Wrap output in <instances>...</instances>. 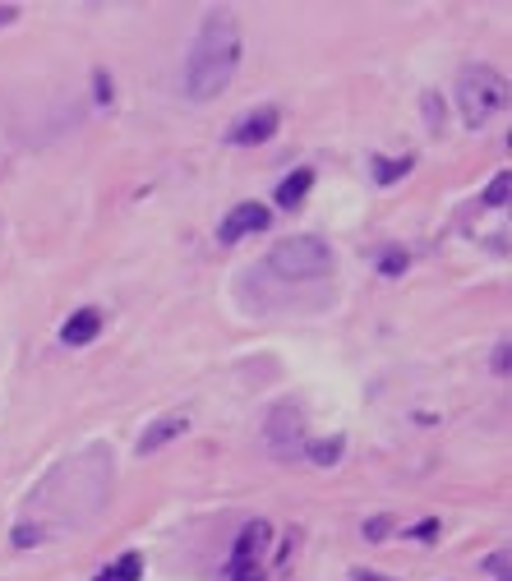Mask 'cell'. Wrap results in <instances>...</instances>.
I'll return each mask as SVG.
<instances>
[{"instance_id":"cell-1","label":"cell","mask_w":512,"mask_h":581,"mask_svg":"<svg viewBox=\"0 0 512 581\" xmlns=\"http://www.w3.org/2000/svg\"><path fill=\"white\" fill-rule=\"evenodd\" d=\"M240 70V24L231 10H213L199 24L185 56V93L194 102H213L217 93H227V83Z\"/></svg>"},{"instance_id":"cell-19","label":"cell","mask_w":512,"mask_h":581,"mask_svg":"<svg viewBox=\"0 0 512 581\" xmlns=\"http://www.w3.org/2000/svg\"><path fill=\"white\" fill-rule=\"evenodd\" d=\"M402 254H383V273H402Z\"/></svg>"},{"instance_id":"cell-12","label":"cell","mask_w":512,"mask_h":581,"mask_svg":"<svg viewBox=\"0 0 512 581\" xmlns=\"http://www.w3.org/2000/svg\"><path fill=\"white\" fill-rule=\"evenodd\" d=\"M342 452H346V439H342V434H333V439L310 443V448H305V457H310L314 466H333L337 457H342Z\"/></svg>"},{"instance_id":"cell-2","label":"cell","mask_w":512,"mask_h":581,"mask_svg":"<svg viewBox=\"0 0 512 581\" xmlns=\"http://www.w3.org/2000/svg\"><path fill=\"white\" fill-rule=\"evenodd\" d=\"M503 102H508V79L494 65L462 70V79H457V107H462V120L471 130H485L489 120L503 111Z\"/></svg>"},{"instance_id":"cell-10","label":"cell","mask_w":512,"mask_h":581,"mask_svg":"<svg viewBox=\"0 0 512 581\" xmlns=\"http://www.w3.org/2000/svg\"><path fill=\"white\" fill-rule=\"evenodd\" d=\"M139 572H143V558L139 554H120L116 563H107V568L97 572L93 581H139Z\"/></svg>"},{"instance_id":"cell-5","label":"cell","mask_w":512,"mask_h":581,"mask_svg":"<svg viewBox=\"0 0 512 581\" xmlns=\"http://www.w3.org/2000/svg\"><path fill=\"white\" fill-rule=\"evenodd\" d=\"M268 222H273V213H268L263 203H236V208L222 217V226H217V240L231 245V240L250 236V231H268Z\"/></svg>"},{"instance_id":"cell-18","label":"cell","mask_w":512,"mask_h":581,"mask_svg":"<svg viewBox=\"0 0 512 581\" xmlns=\"http://www.w3.org/2000/svg\"><path fill=\"white\" fill-rule=\"evenodd\" d=\"M227 581H268V572H263V568H245V572H236V577H227Z\"/></svg>"},{"instance_id":"cell-13","label":"cell","mask_w":512,"mask_h":581,"mask_svg":"<svg viewBox=\"0 0 512 581\" xmlns=\"http://www.w3.org/2000/svg\"><path fill=\"white\" fill-rule=\"evenodd\" d=\"M508 190H512V180H508V171H499V176L489 180V190H485V208H503V203H508Z\"/></svg>"},{"instance_id":"cell-9","label":"cell","mask_w":512,"mask_h":581,"mask_svg":"<svg viewBox=\"0 0 512 581\" xmlns=\"http://www.w3.org/2000/svg\"><path fill=\"white\" fill-rule=\"evenodd\" d=\"M310 185H314V171L310 166H296V171L277 185V203H282V208H300V199L310 194Z\"/></svg>"},{"instance_id":"cell-4","label":"cell","mask_w":512,"mask_h":581,"mask_svg":"<svg viewBox=\"0 0 512 581\" xmlns=\"http://www.w3.org/2000/svg\"><path fill=\"white\" fill-rule=\"evenodd\" d=\"M277 125H282L277 107H254V111H245V116H240L236 125L227 130V143H236V148H254V143L273 139Z\"/></svg>"},{"instance_id":"cell-16","label":"cell","mask_w":512,"mask_h":581,"mask_svg":"<svg viewBox=\"0 0 512 581\" xmlns=\"http://www.w3.org/2000/svg\"><path fill=\"white\" fill-rule=\"evenodd\" d=\"M383 531H388V517H374V522H365V540H383Z\"/></svg>"},{"instance_id":"cell-17","label":"cell","mask_w":512,"mask_h":581,"mask_svg":"<svg viewBox=\"0 0 512 581\" xmlns=\"http://www.w3.org/2000/svg\"><path fill=\"white\" fill-rule=\"evenodd\" d=\"M411 535H416L420 545H429V540L439 535V522H420V526H416V531H411Z\"/></svg>"},{"instance_id":"cell-15","label":"cell","mask_w":512,"mask_h":581,"mask_svg":"<svg viewBox=\"0 0 512 581\" xmlns=\"http://www.w3.org/2000/svg\"><path fill=\"white\" fill-rule=\"evenodd\" d=\"M489 572H494V577L499 581H508V554H489V563H485Z\"/></svg>"},{"instance_id":"cell-20","label":"cell","mask_w":512,"mask_h":581,"mask_svg":"<svg viewBox=\"0 0 512 581\" xmlns=\"http://www.w3.org/2000/svg\"><path fill=\"white\" fill-rule=\"evenodd\" d=\"M494 369H499V374L508 369V346H499V351H494Z\"/></svg>"},{"instance_id":"cell-21","label":"cell","mask_w":512,"mask_h":581,"mask_svg":"<svg viewBox=\"0 0 512 581\" xmlns=\"http://www.w3.org/2000/svg\"><path fill=\"white\" fill-rule=\"evenodd\" d=\"M14 19H19V10L14 5H0V24H14Z\"/></svg>"},{"instance_id":"cell-22","label":"cell","mask_w":512,"mask_h":581,"mask_svg":"<svg viewBox=\"0 0 512 581\" xmlns=\"http://www.w3.org/2000/svg\"><path fill=\"white\" fill-rule=\"evenodd\" d=\"M356 581H383V577H370V572H365V568H356Z\"/></svg>"},{"instance_id":"cell-7","label":"cell","mask_w":512,"mask_h":581,"mask_svg":"<svg viewBox=\"0 0 512 581\" xmlns=\"http://www.w3.org/2000/svg\"><path fill=\"white\" fill-rule=\"evenodd\" d=\"M180 434H190V415H167V420H157V425L143 429L139 443H134V452H139V457H148V452L167 448V443L180 439Z\"/></svg>"},{"instance_id":"cell-11","label":"cell","mask_w":512,"mask_h":581,"mask_svg":"<svg viewBox=\"0 0 512 581\" xmlns=\"http://www.w3.org/2000/svg\"><path fill=\"white\" fill-rule=\"evenodd\" d=\"M411 166H416V157H374V180H379V185H393V180H402Z\"/></svg>"},{"instance_id":"cell-14","label":"cell","mask_w":512,"mask_h":581,"mask_svg":"<svg viewBox=\"0 0 512 581\" xmlns=\"http://www.w3.org/2000/svg\"><path fill=\"white\" fill-rule=\"evenodd\" d=\"M37 540H42V531H37V526H19V531H14V545H19V549L37 545Z\"/></svg>"},{"instance_id":"cell-3","label":"cell","mask_w":512,"mask_h":581,"mask_svg":"<svg viewBox=\"0 0 512 581\" xmlns=\"http://www.w3.org/2000/svg\"><path fill=\"white\" fill-rule=\"evenodd\" d=\"M268 268L277 277H286V282H310V277H323L333 268V249L323 245L319 236H286L273 245Z\"/></svg>"},{"instance_id":"cell-8","label":"cell","mask_w":512,"mask_h":581,"mask_svg":"<svg viewBox=\"0 0 512 581\" xmlns=\"http://www.w3.org/2000/svg\"><path fill=\"white\" fill-rule=\"evenodd\" d=\"M102 332V314L97 309H79V314H70V319L60 323V342L65 346H88Z\"/></svg>"},{"instance_id":"cell-6","label":"cell","mask_w":512,"mask_h":581,"mask_svg":"<svg viewBox=\"0 0 512 581\" xmlns=\"http://www.w3.org/2000/svg\"><path fill=\"white\" fill-rule=\"evenodd\" d=\"M268 522H250L245 531H240V540H236V549H231V563H227V577H236V572H245V568H263L259 563V554L268 549Z\"/></svg>"}]
</instances>
